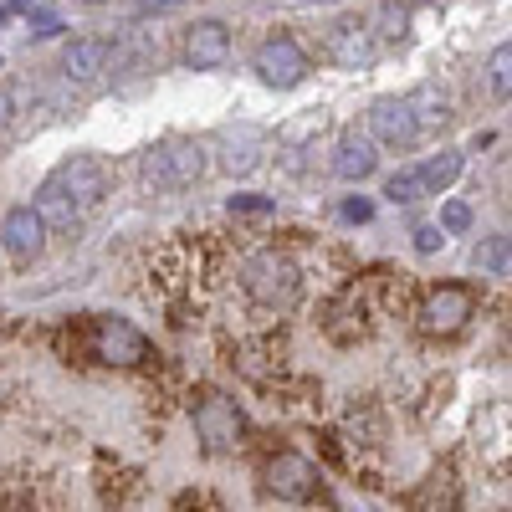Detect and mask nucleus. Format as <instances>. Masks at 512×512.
Wrapping results in <instances>:
<instances>
[{
  "instance_id": "nucleus-12",
  "label": "nucleus",
  "mask_w": 512,
  "mask_h": 512,
  "mask_svg": "<svg viewBox=\"0 0 512 512\" xmlns=\"http://www.w3.org/2000/svg\"><path fill=\"white\" fill-rule=\"evenodd\" d=\"M374 164H379L374 139L359 134V128H349V134L338 139V149H333V175H338V180H369Z\"/></svg>"
},
{
  "instance_id": "nucleus-18",
  "label": "nucleus",
  "mask_w": 512,
  "mask_h": 512,
  "mask_svg": "<svg viewBox=\"0 0 512 512\" xmlns=\"http://www.w3.org/2000/svg\"><path fill=\"white\" fill-rule=\"evenodd\" d=\"M461 154H431L420 164V180H425V195H446L451 185H456V175H461Z\"/></svg>"
},
{
  "instance_id": "nucleus-26",
  "label": "nucleus",
  "mask_w": 512,
  "mask_h": 512,
  "mask_svg": "<svg viewBox=\"0 0 512 512\" xmlns=\"http://www.w3.org/2000/svg\"><path fill=\"white\" fill-rule=\"evenodd\" d=\"M369 216H374L369 200H344V221H369Z\"/></svg>"
},
{
  "instance_id": "nucleus-7",
  "label": "nucleus",
  "mask_w": 512,
  "mask_h": 512,
  "mask_svg": "<svg viewBox=\"0 0 512 512\" xmlns=\"http://www.w3.org/2000/svg\"><path fill=\"white\" fill-rule=\"evenodd\" d=\"M93 354L103 364H144L149 359V338L134 323H123V318H98L93 323Z\"/></svg>"
},
{
  "instance_id": "nucleus-8",
  "label": "nucleus",
  "mask_w": 512,
  "mask_h": 512,
  "mask_svg": "<svg viewBox=\"0 0 512 512\" xmlns=\"http://www.w3.org/2000/svg\"><path fill=\"white\" fill-rule=\"evenodd\" d=\"M47 221H41L36 205H11L6 221H0V241H6L11 262H31V256H41V246H47Z\"/></svg>"
},
{
  "instance_id": "nucleus-27",
  "label": "nucleus",
  "mask_w": 512,
  "mask_h": 512,
  "mask_svg": "<svg viewBox=\"0 0 512 512\" xmlns=\"http://www.w3.org/2000/svg\"><path fill=\"white\" fill-rule=\"evenodd\" d=\"M384 26H390V31H384V36H405V11H395V6H384Z\"/></svg>"
},
{
  "instance_id": "nucleus-13",
  "label": "nucleus",
  "mask_w": 512,
  "mask_h": 512,
  "mask_svg": "<svg viewBox=\"0 0 512 512\" xmlns=\"http://www.w3.org/2000/svg\"><path fill=\"white\" fill-rule=\"evenodd\" d=\"M328 47H333V62L338 67H369L374 62V36H369V26H359V21H338L333 26V36H328Z\"/></svg>"
},
{
  "instance_id": "nucleus-30",
  "label": "nucleus",
  "mask_w": 512,
  "mask_h": 512,
  "mask_svg": "<svg viewBox=\"0 0 512 512\" xmlns=\"http://www.w3.org/2000/svg\"><path fill=\"white\" fill-rule=\"evenodd\" d=\"M6 16H11V6H0V26H6Z\"/></svg>"
},
{
  "instance_id": "nucleus-23",
  "label": "nucleus",
  "mask_w": 512,
  "mask_h": 512,
  "mask_svg": "<svg viewBox=\"0 0 512 512\" xmlns=\"http://www.w3.org/2000/svg\"><path fill=\"white\" fill-rule=\"evenodd\" d=\"M26 21H31V31H36V36H57V31H62V16H57V11H47V6L31 11Z\"/></svg>"
},
{
  "instance_id": "nucleus-32",
  "label": "nucleus",
  "mask_w": 512,
  "mask_h": 512,
  "mask_svg": "<svg viewBox=\"0 0 512 512\" xmlns=\"http://www.w3.org/2000/svg\"><path fill=\"white\" fill-rule=\"evenodd\" d=\"M313 6H333V0H313Z\"/></svg>"
},
{
  "instance_id": "nucleus-16",
  "label": "nucleus",
  "mask_w": 512,
  "mask_h": 512,
  "mask_svg": "<svg viewBox=\"0 0 512 512\" xmlns=\"http://www.w3.org/2000/svg\"><path fill=\"white\" fill-rule=\"evenodd\" d=\"M36 210H41V221H47L52 231H67V226L82 216V205L62 190V180H47V185L36 190Z\"/></svg>"
},
{
  "instance_id": "nucleus-24",
  "label": "nucleus",
  "mask_w": 512,
  "mask_h": 512,
  "mask_svg": "<svg viewBox=\"0 0 512 512\" xmlns=\"http://www.w3.org/2000/svg\"><path fill=\"white\" fill-rule=\"evenodd\" d=\"M441 241H446V231H441V226H420V231H415V251H420V256L441 251Z\"/></svg>"
},
{
  "instance_id": "nucleus-11",
  "label": "nucleus",
  "mask_w": 512,
  "mask_h": 512,
  "mask_svg": "<svg viewBox=\"0 0 512 512\" xmlns=\"http://www.w3.org/2000/svg\"><path fill=\"white\" fill-rule=\"evenodd\" d=\"M52 180H62V190L82 205V210H93L103 195H108V169L98 164V159H88V154H77V159H67Z\"/></svg>"
},
{
  "instance_id": "nucleus-14",
  "label": "nucleus",
  "mask_w": 512,
  "mask_h": 512,
  "mask_svg": "<svg viewBox=\"0 0 512 512\" xmlns=\"http://www.w3.org/2000/svg\"><path fill=\"white\" fill-rule=\"evenodd\" d=\"M103 67H108V41H98V36H77V41H67L62 72H67L72 82H93Z\"/></svg>"
},
{
  "instance_id": "nucleus-3",
  "label": "nucleus",
  "mask_w": 512,
  "mask_h": 512,
  "mask_svg": "<svg viewBox=\"0 0 512 512\" xmlns=\"http://www.w3.org/2000/svg\"><path fill=\"white\" fill-rule=\"evenodd\" d=\"M472 313H477V292L461 287V282H446V287H431L420 297L415 323H420V333H431V338H451V333L466 328Z\"/></svg>"
},
{
  "instance_id": "nucleus-28",
  "label": "nucleus",
  "mask_w": 512,
  "mask_h": 512,
  "mask_svg": "<svg viewBox=\"0 0 512 512\" xmlns=\"http://www.w3.org/2000/svg\"><path fill=\"white\" fill-rule=\"evenodd\" d=\"M6 6H11V11H21V16H31V11L47 6V0H6Z\"/></svg>"
},
{
  "instance_id": "nucleus-15",
  "label": "nucleus",
  "mask_w": 512,
  "mask_h": 512,
  "mask_svg": "<svg viewBox=\"0 0 512 512\" xmlns=\"http://www.w3.org/2000/svg\"><path fill=\"white\" fill-rule=\"evenodd\" d=\"M405 103H410V113L420 123V134H441V128L451 123V98L436 88V82H420L415 93H405Z\"/></svg>"
},
{
  "instance_id": "nucleus-4",
  "label": "nucleus",
  "mask_w": 512,
  "mask_h": 512,
  "mask_svg": "<svg viewBox=\"0 0 512 512\" xmlns=\"http://www.w3.org/2000/svg\"><path fill=\"white\" fill-rule=\"evenodd\" d=\"M251 67H256V77H262L267 88H297V82H303V77L313 72L308 52L297 47L292 36H267L262 47H256Z\"/></svg>"
},
{
  "instance_id": "nucleus-1",
  "label": "nucleus",
  "mask_w": 512,
  "mask_h": 512,
  "mask_svg": "<svg viewBox=\"0 0 512 512\" xmlns=\"http://www.w3.org/2000/svg\"><path fill=\"white\" fill-rule=\"evenodd\" d=\"M241 287L251 292V303H262L267 313H287L297 297H303V272H297V262L282 251H256L241 272Z\"/></svg>"
},
{
  "instance_id": "nucleus-2",
  "label": "nucleus",
  "mask_w": 512,
  "mask_h": 512,
  "mask_svg": "<svg viewBox=\"0 0 512 512\" xmlns=\"http://www.w3.org/2000/svg\"><path fill=\"white\" fill-rule=\"evenodd\" d=\"M205 169H210L205 164V149L200 144H185V139L159 144V149L144 154V180L154 190H190V185L205 180Z\"/></svg>"
},
{
  "instance_id": "nucleus-19",
  "label": "nucleus",
  "mask_w": 512,
  "mask_h": 512,
  "mask_svg": "<svg viewBox=\"0 0 512 512\" xmlns=\"http://www.w3.org/2000/svg\"><path fill=\"white\" fill-rule=\"evenodd\" d=\"M487 93H492L497 103H507V98H512V41L487 57Z\"/></svg>"
},
{
  "instance_id": "nucleus-22",
  "label": "nucleus",
  "mask_w": 512,
  "mask_h": 512,
  "mask_svg": "<svg viewBox=\"0 0 512 512\" xmlns=\"http://www.w3.org/2000/svg\"><path fill=\"white\" fill-rule=\"evenodd\" d=\"M231 210L236 216H272L277 200L272 195H231Z\"/></svg>"
},
{
  "instance_id": "nucleus-9",
  "label": "nucleus",
  "mask_w": 512,
  "mask_h": 512,
  "mask_svg": "<svg viewBox=\"0 0 512 512\" xmlns=\"http://www.w3.org/2000/svg\"><path fill=\"white\" fill-rule=\"evenodd\" d=\"M226 57H231L226 21H195V26H185V62L195 72H216V67H226Z\"/></svg>"
},
{
  "instance_id": "nucleus-21",
  "label": "nucleus",
  "mask_w": 512,
  "mask_h": 512,
  "mask_svg": "<svg viewBox=\"0 0 512 512\" xmlns=\"http://www.w3.org/2000/svg\"><path fill=\"white\" fill-rule=\"evenodd\" d=\"M466 226H472V205H461V200L441 205V231H446V236H461Z\"/></svg>"
},
{
  "instance_id": "nucleus-6",
  "label": "nucleus",
  "mask_w": 512,
  "mask_h": 512,
  "mask_svg": "<svg viewBox=\"0 0 512 512\" xmlns=\"http://www.w3.org/2000/svg\"><path fill=\"white\" fill-rule=\"evenodd\" d=\"M369 134H374V144L400 149V154H405V149H415V144L425 139L405 98H379V103L369 108Z\"/></svg>"
},
{
  "instance_id": "nucleus-31",
  "label": "nucleus",
  "mask_w": 512,
  "mask_h": 512,
  "mask_svg": "<svg viewBox=\"0 0 512 512\" xmlns=\"http://www.w3.org/2000/svg\"><path fill=\"white\" fill-rule=\"evenodd\" d=\"M82 6H103V0H82Z\"/></svg>"
},
{
  "instance_id": "nucleus-5",
  "label": "nucleus",
  "mask_w": 512,
  "mask_h": 512,
  "mask_svg": "<svg viewBox=\"0 0 512 512\" xmlns=\"http://www.w3.org/2000/svg\"><path fill=\"white\" fill-rule=\"evenodd\" d=\"M195 431H200V441H205L210 456H221V451H231V446L241 441L246 420H241L236 400H226V395H200V400H195Z\"/></svg>"
},
{
  "instance_id": "nucleus-20",
  "label": "nucleus",
  "mask_w": 512,
  "mask_h": 512,
  "mask_svg": "<svg viewBox=\"0 0 512 512\" xmlns=\"http://www.w3.org/2000/svg\"><path fill=\"white\" fill-rule=\"evenodd\" d=\"M425 195V180H420V169H400V175L384 185V200L390 205H415Z\"/></svg>"
},
{
  "instance_id": "nucleus-29",
  "label": "nucleus",
  "mask_w": 512,
  "mask_h": 512,
  "mask_svg": "<svg viewBox=\"0 0 512 512\" xmlns=\"http://www.w3.org/2000/svg\"><path fill=\"white\" fill-rule=\"evenodd\" d=\"M11 123V93H0V128Z\"/></svg>"
},
{
  "instance_id": "nucleus-17",
  "label": "nucleus",
  "mask_w": 512,
  "mask_h": 512,
  "mask_svg": "<svg viewBox=\"0 0 512 512\" xmlns=\"http://www.w3.org/2000/svg\"><path fill=\"white\" fill-rule=\"evenodd\" d=\"M472 262L487 277H512V236H482L477 251H472Z\"/></svg>"
},
{
  "instance_id": "nucleus-25",
  "label": "nucleus",
  "mask_w": 512,
  "mask_h": 512,
  "mask_svg": "<svg viewBox=\"0 0 512 512\" xmlns=\"http://www.w3.org/2000/svg\"><path fill=\"white\" fill-rule=\"evenodd\" d=\"M185 0H134V11L139 16H169V11H180Z\"/></svg>"
},
{
  "instance_id": "nucleus-10",
  "label": "nucleus",
  "mask_w": 512,
  "mask_h": 512,
  "mask_svg": "<svg viewBox=\"0 0 512 512\" xmlns=\"http://www.w3.org/2000/svg\"><path fill=\"white\" fill-rule=\"evenodd\" d=\"M267 492H277L282 502H308V497L318 492V472H313V461L292 456V451L272 456V461H267Z\"/></svg>"
}]
</instances>
